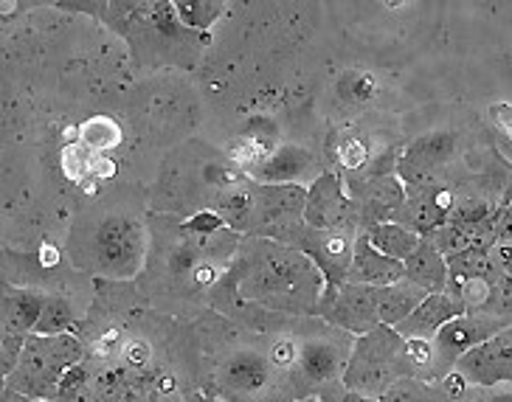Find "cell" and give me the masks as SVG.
Segmentation results:
<instances>
[{"instance_id":"d590c367","label":"cell","mask_w":512,"mask_h":402,"mask_svg":"<svg viewBox=\"0 0 512 402\" xmlns=\"http://www.w3.org/2000/svg\"><path fill=\"white\" fill-rule=\"evenodd\" d=\"M487 116H490V121L496 124V130L507 141L512 144V105L510 102H498V105H490V110H487Z\"/></svg>"},{"instance_id":"277c9868","label":"cell","mask_w":512,"mask_h":402,"mask_svg":"<svg viewBox=\"0 0 512 402\" xmlns=\"http://www.w3.org/2000/svg\"><path fill=\"white\" fill-rule=\"evenodd\" d=\"M93 265L107 279H136L147 265L144 225L127 214H107L93 234Z\"/></svg>"},{"instance_id":"ba28073f","label":"cell","mask_w":512,"mask_h":402,"mask_svg":"<svg viewBox=\"0 0 512 402\" xmlns=\"http://www.w3.org/2000/svg\"><path fill=\"white\" fill-rule=\"evenodd\" d=\"M276 369L265 352L237 349L217 369V386L228 400H259L276 388Z\"/></svg>"},{"instance_id":"484cf974","label":"cell","mask_w":512,"mask_h":402,"mask_svg":"<svg viewBox=\"0 0 512 402\" xmlns=\"http://www.w3.org/2000/svg\"><path fill=\"white\" fill-rule=\"evenodd\" d=\"M76 313L71 298L65 296H48L43 318L34 329V335H74Z\"/></svg>"},{"instance_id":"8d00e7d4","label":"cell","mask_w":512,"mask_h":402,"mask_svg":"<svg viewBox=\"0 0 512 402\" xmlns=\"http://www.w3.org/2000/svg\"><path fill=\"white\" fill-rule=\"evenodd\" d=\"M85 380H88V369H85V363H79V366H74V369H68L60 383V400L76 394L79 388L85 386Z\"/></svg>"},{"instance_id":"3957f363","label":"cell","mask_w":512,"mask_h":402,"mask_svg":"<svg viewBox=\"0 0 512 402\" xmlns=\"http://www.w3.org/2000/svg\"><path fill=\"white\" fill-rule=\"evenodd\" d=\"M403 343L406 338L389 327H377L369 335H361L352 343L347 372H344V388L352 394H361L369 400H377L394 380L406 377L403 372Z\"/></svg>"},{"instance_id":"4fadbf2b","label":"cell","mask_w":512,"mask_h":402,"mask_svg":"<svg viewBox=\"0 0 512 402\" xmlns=\"http://www.w3.org/2000/svg\"><path fill=\"white\" fill-rule=\"evenodd\" d=\"M406 189V209H403L397 223H403L406 228H411L414 234H420L422 239H428L434 231H439L442 225L448 223L456 200H453L451 189L442 186L437 178L422 180V183H414V186H406Z\"/></svg>"},{"instance_id":"52a82bcc","label":"cell","mask_w":512,"mask_h":402,"mask_svg":"<svg viewBox=\"0 0 512 402\" xmlns=\"http://www.w3.org/2000/svg\"><path fill=\"white\" fill-rule=\"evenodd\" d=\"M318 315L332 324V329H341L352 338L369 335L380 327L377 315V287H363V284H344L335 293H324Z\"/></svg>"},{"instance_id":"44dd1931","label":"cell","mask_w":512,"mask_h":402,"mask_svg":"<svg viewBox=\"0 0 512 402\" xmlns=\"http://www.w3.org/2000/svg\"><path fill=\"white\" fill-rule=\"evenodd\" d=\"M327 158L338 164V169L344 172H366L369 164L375 161L372 149H369V141L363 138L358 130H335L330 133V141H327Z\"/></svg>"},{"instance_id":"7a4b0ae2","label":"cell","mask_w":512,"mask_h":402,"mask_svg":"<svg viewBox=\"0 0 512 402\" xmlns=\"http://www.w3.org/2000/svg\"><path fill=\"white\" fill-rule=\"evenodd\" d=\"M85 358L76 335H29L17 369L6 377V388L31 400H60V383L68 369Z\"/></svg>"},{"instance_id":"f546056e","label":"cell","mask_w":512,"mask_h":402,"mask_svg":"<svg viewBox=\"0 0 512 402\" xmlns=\"http://www.w3.org/2000/svg\"><path fill=\"white\" fill-rule=\"evenodd\" d=\"M487 315L498 318L501 324H512V276H504L498 273L496 282H493V293H490V301H487Z\"/></svg>"},{"instance_id":"603a6c76","label":"cell","mask_w":512,"mask_h":402,"mask_svg":"<svg viewBox=\"0 0 512 402\" xmlns=\"http://www.w3.org/2000/svg\"><path fill=\"white\" fill-rule=\"evenodd\" d=\"M76 130H79V144H85L93 155H107L124 141L119 121L110 119V116H91L88 121H82Z\"/></svg>"},{"instance_id":"7402d4cb","label":"cell","mask_w":512,"mask_h":402,"mask_svg":"<svg viewBox=\"0 0 512 402\" xmlns=\"http://www.w3.org/2000/svg\"><path fill=\"white\" fill-rule=\"evenodd\" d=\"M366 239L372 242V248L386 254L389 259H397V262H406L408 256L417 251V245L422 242L420 234H414L411 228H406L403 223H380L363 228Z\"/></svg>"},{"instance_id":"8992f818","label":"cell","mask_w":512,"mask_h":402,"mask_svg":"<svg viewBox=\"0 0 512 402\" xmlns=\"http://www.w3.org/2000/svg\"><path fill=\"white\" fill-rule=\"evenodd\" d=\"M504 327L507 324H501L498 318L487 313H465L448 321L437 332V338H434V358H437V363H434V380H445L467 352H473L476 346L490 341Z\"/></svg>"},{"instance_id":"ab89813d","label":"cell","mask_w":512,"mask_h":402,"mask_svg":"<svg viewBox=\"0 0 512 402\" xmlns=\"http://www.w3.org/2000/svg\"><path fill=\"white\" fill-rule=\"evenodd\" d=\"M60 262V251L54 248V245H46L43 248V254H40V265H46V268H54Z\"/></svg>"},{"instance_id":"5b68a950","label":"cell","mask_w":512,"mask_h":402,"mask_svg":"<svg viewBox=\"0 0 512 402\" xmlns=\"http://www.w3.org/2000/svg\"><path fill=\"white\" fill-rule=\"evenodd\" d=\"M304 225L327 234H355V228L361 231L355 200L338 172L327 169L307 186Z\"/></svg>"},{"instance_id":"1f68e13d","label":"cell","mask_w":512,"mask_h":402,"mask_svg":"<svg viewBox=\"0 0 512 402\" xmlns=\"http://www.w3.org/2000/svg\"><path fill=\"white\" fill-rule=\"evenodd\" d=\"M23 349H26V335H9L3 332V343H0V369H3V377L15 372L17 363L23 358Z\"/></svg>"},{"instance_id":"e0dca14e","label":"cell","mask_w":512,"mask_h":402,"mask_svg":"<svg viewBox=\"0 0 512 402\" xmlns=\"http://www.w3.org/2000/svg\"><path fill=\"white\" fill-rule=\"evenodd\" d=\"M406 279L403 262L389 259L372 248V242L366 239L363 231L355 237V251H352V268H349L347 284H363V287H389Z\"/></svg>"},{"instance_id":"30bf717a","label":"cell","mask_w":512,"mask_h":402,"mask_svg":"<svg viewBox=\"0 0 512 402\" xmlns=\"http://www.w3.org/2000/svg\"><path fill=\"white\" fill-rule=\"evenodd\" d=\"M453 372L459 374L467 386H512V324L496 332L482 346H476L473 352H467Z\"/></svg>"},{"instance_id":"f1b7e54d","label":"cell","mask_w":512,"mask_h":402,"mask_svg":"<svg viewBox=\"0 0 512 402\" xmlns=\"http://www.w3.org/2000/svg\"><path fill=\"white\" fill-rule=\"evenodd\" d=\"M265 355L271 360V366L279 374H290L296 372V360H299V341L290 338V335H276L268 343Z\"/></svg>"},{"instance_id":"f35d334b","label":"cell","mask_w":512,"mask_h":402,"mask_svg":"<svg viewBox=\"0 0 512 402\" xmlns=\"http://www.w3.org/2000/svg\"><path fill=\"white\" fill-rule=\"evenodd\" d=\"M482 402H512V386H498V388H487Z\"/></svg>"},{"instance_id":"9a60e30c","label":"cell","mask_w":512,"mask_h":402,"mask_svg":"<svg viewBox=\"0 0 512 402\" xmlns=\"http://www.w3.org/2000/svg\"><path fill=\"white\" fill-rule=\"evenodd\" d=\"M318 172L316 155L302 144H279L271 155L259 164L251 180L262 186H304V180Z\"/></svg>"},{"instance_id":"b9f144b4","label":"cell","mask_w":512,"mask_h":402,"mask_svg":"<svg viewBox=\"0 0 512 402\" xmlns=\"http://www.w3.org/2000/svg\"><path fill=\"white\" fill-rule=\"evenodd\" d=\"M296 402H321V400H313V397H304V400H296Z\"/></svg>"},{"instance_id":"7c38bea8","label":"cell","mask_w":512,"mask_h":402,"mask_svg":"<svg viewBox=\"0 0 512 402\" xmlns=\"http://www.w3.org/2000/svg\"><path fill=\"white\" fill-rule=\"evenodd\" d=\"M347 332L338 329V338L327 335H310L299 341V360H296V377L310 386H327L335 380H344L352 343L344 341Z\"/></svg>"},{"instance_id":"8fae6325","label":"cell","mask_w":512,"mask_h":402,"mask_svg":"<svg viewBox=\"0 0 512 402\" xmlns=\"http://www.w3.org/2000/svg\"><path fill=\"white\" fill-rule=\"evenodd\" d=\"M352 200H355L363 231L369 225L397 223L406 209L408 189L397 175H366V178L355 180Z\"/></svg>"},{"instance_id":"e575fe53","label":"cell","mask_w":512,"mask_h":402,"mask_svg":"<svg viewBox=\"0 0 512 402\" xmlns=\"http://www.w3.org/2000/svg\"><path fill=\"white\" fill-rule=\"evenodd\" d=\"M121 358H124V363H127V366H133V369L147 366L152 358L150 343L141 341V338H130V341L124 343V352H121Z\"/></svg>"},{"instance_id":"d6986e66","label":"cell","mask_w":512,"mask_h":402,"mask_svg":"<svg viewBox=\"0 0 512 402\" xmlns=\"http://www.w3.org/2000/svg\"><path fill=\"white\" fill-rule=\"evenodd\" d=\"M403 268H406L408 282L422 287L425 293H445L448 290V259L439 254L428 239H422L417 251L403 262Z\"/></svg>"},{"instance_id":"ffe728a7","label":"cell","mask_w":512,"mask_h":402,"mask_svg":"<svg viewBox=\"0 0 512 402\" xmlns=\"http://www.w3.org/2000/svg\"><path fill=\"white\" fill-rule=\"evenodd\" d=\"M428 296L422 287L411 284L408 279L389 287H377V315H380V327L397 329L408 315L420 307L422 298Z\"/></svg>"},{"instance_id":"cb8c5ba5","label":"cell","mask_w":512,"mask_h":402,"mask_svg":"<svg viewBox=\"0 0 512 402\" xmlns=\"http://www.w3.org/2000/svg\"><path fill=\"white\" fill-rule=\"evenodd\" d=\"M172 12L178 17L181 29L206 31L226 12V3H214V0H175Z\"/></svg>"},{"instance_id":"4dcf8cb0","label":"cell","mask_w":512,"mask_h":402,"mask_svg":"<svg viewBox=\"0 0 512 402\" xmlns=\"http://www.w3.org/2000/svg\"><path fill=\"white\" fill-rule=\"evenodd\" d=\"M181 228L186 231V234H195V237H211V234L226 231L228 225L214 209H203V211H197V214H192L186 223H181Z\"/></svg>"},{"instance_id":"ac0fdd59","label":"cell","mask_w":512,"mask_h":402,"mask_svg":"<svg viewBox=\"0 0 512 402\" xmlns=\"http://www.w3.org/2000/svg\"><path fill=\"white\" fill-rule=\"evenodd\" d=\"M48 296L43 290L31 287H12L6 284L3 290V332L9 335H34V329L43 318Z\"/></svg>"},{"instance_id":"ee69618b","label":"cell","mask_w":512,"mask_h":402,"mask_svg":"<svg viewBox=\"0 0 512 402\" xmlns=\"http://www.w3.org/2000/svg\"><path fill=\"white\" fill-rule=\"evenodd\" d=\"M203 402H214V400H203Z\"/></svg>"},{"instance_id":"d4e9b609","label":"cell","mask_w":512,"mask_h":402,"mask_svg":"<svg viewBox=\"0 0 512 402\" xmlns=\"http://www.w3.org/2000/svg\"><path fill=\"white\" fill-rule=\"evenodd\" d=\"M93 155L91 149L79 141H68L60 152V164H62V175L71 180V183H79L82 189L93 192Z\"/></svg>"},{"instance_id":"4316f807","label":"cell","mask_w":512,"mask_h":402,"mask_svg":"<svg viewBox=\"0 0 512 402\" xmlns=\"http://www.w3.org/2000/svg\"><path fill=\"white\" fill-rule=\"evenodd\" d=\"M380 85L369 71H347L338 82V96L349 102V105H369L372 99H377Z\"/></svg>"},{"instance_id":"6da1fadb","label":"cell","mask_w":512,"mask_h":402,"mask_svg":"<svg viewBox=\"0 0 512 402\" xmlns=\"http://www.w3.org/2000/svg\"><path fill=\"white\" fill-rule=\"evenodd\" d=\"M228 282L242 301L287 315H318L327 287L318 265L304 251L262 237L240 251V262L228 270Z\"/></svg>"},{"instance_id":"83f0119b","label":"cell","mask_w":512,"mask_h":402,"mask_svg":"<svg viewBox=\"0 0 512 402\" xmlns=\"http://www.w3.org/2000/svg\"><path fill=\"white\" fill-rule=\"evenodd\" d=\"M377 402H437V391L431 383L417 380V377H400L386 388Z\"/></svg>"},{"instance_id":"9c48e42d","label":"cell","mask_w":512,"mask_h":402,"mask_svg":"<svg viewBox=\"0 0 512 402\" xmlns=\"http://www.w3.org/2000/svg\"><path fill=\"white\" fill-rule=\"evenodd\" d=\"M355 237L358 234H327V231H313V228L302 225V231L293 237L290 248H299L310 256L324 276V284H327L324 293H335L349 279Z\"/></svg>"},{"instance_id":"74e56055","label":"cell","mask_w":512,"mask_h":402,"mask_svg":"<svg viewBox=\"0 0 512 402\" xmlns=\"http://www.w3.org/2000/svg\"><path fill=\"white\" fill-rule=\"evenodd\" d=\"M119 175V164L110 155H96L93 158V180H113Z\"/></svg>"},{"instance_id":"836d02e7","label":"cell","mask_w":512,"mask_h":402,"mask_svg":"<svg viewBox=\"0 0 512 402\" xmlns=\"http://www.w3.org/2000/svg\"><path fill=\"white\" fill-rule=\"evenodd\" d=\"M490 231H493V245H498V242H512V203H504L501 209L493 211Z\"/></svg>"},{"instance_id":"d6a6232c","label":"cell","mask_w":512,"mask_h":402,"mask_svg":"<svg viewBox=\"0 0 512 402\" xmlns=\"http://www.w3.org/2000/svg\"><path fill=\"white\" fill-rule=\"evenodd\" d=\"M124 335H121V329L110 327L105 329L102 335H96V341H93V352L99 355V358H116L124 352Z\"/></svg>"},{"instance_id":"60d3db41","label":"cell","mask_w":512,"mask_h":402,"mask_svg":"<svg viewBox=\"0 0 512 402\" xmlns=\"http://www.w3.org/2000/svg\"><path fill=\"white\" fill-rule=\"evenodd\" d=\"M3 402H62V400H31V397H23V394H15V391H9V388H6Z\"/></svg>"},{"instance_id":"7bdbcfd3","label":"cell","mask_w":512,"mask_h":402,"mask_svg":"<svg viewBox=\"0 0 512 402\" xmlns=\"http://www.w3.org/2000/svg\"><path fill=\"white\" fill-rule=\"evenodd\" d=\"M507 203H512V189H510V200H507Z\"/></svg>"},{"instance_id":"2e32d148","label":"cell","mask_w":512,"mask_h":402,"mask_svg":"<svg viewBox=\"0 0 512 402\" xmlns=\"http://www.w3.org/2000/svg\"><path fill=\"white\" fill-rule=\"evenodd\" d=\"M459 315H465V307H462V301L453 296L451 290H445V293H428L420 301V307L397 327V332L403 338L434 341L439 329L445 327L448 321H453V318H459Z\"/></svg>"},{"instance_id":"5bb4252c","label":"cell","mask_w":512,"mask_h":402,"mask_svg":"<svg viewBox=\"0 0 512 402\" xmlns=\"http://www.w3.org/2000/svg\"><path fill=\"white\" fill-rule=\"evenodd\" d=\"M456 155V135L451 130H434L411 141L406 149H400L397 158V178L406 186L434 178V172L451 161Z\"/></svg>"}]
</instances>
